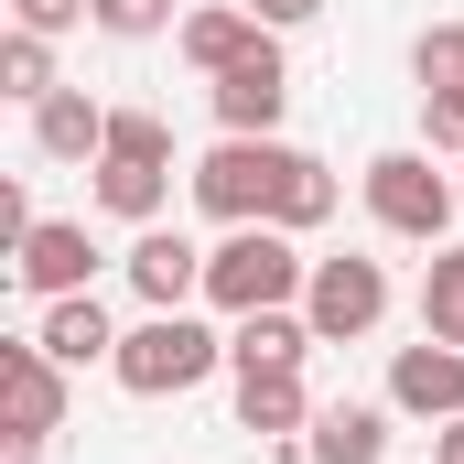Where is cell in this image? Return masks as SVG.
<instances>
[{
  "mask_svg": "<svg viewBox=\"0 0 464 464\" xmlns=\"http://www.w3.org/2000/svg\"><path fill=\"white\" fill-rule=\"evenodd\" d=\"M411 87H421V98L464 87V22H432V33L411 44Z\"/></svg>",
  "mask_w": 464,
  "mask_h": 464,
  "instance_id": "19",
  "label": "cell"
},
{
  "mask_svg": "<svg viewBox=\"0 0 464 464\" xmlns=\"http://www.w3.org/2000/svg\"><path fill=\"white\" fill-rule=\"evenodd\" d=\"M389 411L400 421H464V346L421 335V346L389 356Z\"/></svg>",
  "mask_w": 464,
  "mask_h": 464,
  "instance_id": "10",
  "label": "cell"
},
{
  "mask_svg": "<svg viewBox=\"0 0 464 464\" xmlns=\"http://www.w3.org/2000/svg\"><path fill=\"white\" fill-rule=\"evenodd\" d=\"M237 432H259V443H303V432H314V389H303V367H237Z\"/></svg>",
  "mask_w": 464,
  "mask_h": 464,
  "instance_id": "12",
  "label": "cell"
},
{
  "mask_svg": "<svg viewBox=\"0 0 464 464\" xmlns=\"http://www.w3.org/2000/svg\"><path fill=\"white\" fill-rule=\"evenodd\" d=\"M227 367V335L206 324V314H140L130 335H119L109 378L130 389V400H184V389H206Z\"/></svg>",
  "mask_w": 464,
  "mask_h": 464,
  "instance_id": "2",
  "label": "cell"
},
{
  "mask_svg": "<svg viewBox=\"0 0 464 464\" xmlns=\"http://www.w3.org/2000/svg\"><path fill=\"white\" fill-rule=\"evenodd\" d=\"M421 335L464 346V248H432L421 259Z\"/></svg>",
  "mask_w": 464,
  "mask_h": 464,
  "instance_id": "17",
  "label": "cell"
},
{
  "mask_svg": "<svg viewBox=\"0 0 464 464\" xmlns=\"http://www.w3.org/2000/svg\"><path fill=\"white\" fill-rule=\"evenodd\" d=\"M206 109H217V130H237V140H281V109H292V54H281V33H270L248 65L206 76Z\"/></svg>",
  "mask_w": 464,
  "mask_h": 464,
  "instance_id": "6",
  "label": "cell"
},
{
  "mask_svg": "<svg viewBox=\"0 0 464 464\" xmlns=\"http://www.w3.org/2000/svg\"><path fill=\"white\" fill-rule=\"evenodd\" d=\"M44 356H65V367H109L119 356V324H109V303L98 292H65V303H44Z\"/></svg>",
  "mask_w": 464,
  "mask_h": 464,
  "instance_id": "15",
  "label": "cell"
},
{
  "mask_svg": "<svg viewBox=\"0 0 464 464\" xmlns=\"http://www.w3.org/2000/svg\"><path fill=\"white\" fill-rule=\"evenodd\" d=\"M314 346H324V335L303 324V303H281V314H237V324H227V367H303Z\"/></svg>",
  "mask_w": 464,
  "mask_h": 464,
  "instance_id": "16",
  "label": "cell"
},
{
  "mask_svg": "<svg viewBox=\"0 0 464 464\" xmlns=\"http://www.w3.org/2000/svg\"><path fill=\"white\" fill-rule=\"evenodd\" d=\"M259 44H270V22H259L248 0H195V11L173 22V54H184L195 76H227V65L259 54Z\"/></svg>",
  "mask_w": 464,
  "mask_h": 464,
  "instance_id": "11",
  "label": "cell"
},
{
  "mask_svg": "<svg viewBox=\"0 0 464 464\" xmlns=\"http://www.w3.org/2000/svg\"><path fill=\"white\" fill-rule=\"evenodd\" d=\"M432 464H464V421H432Z\"/></svg>",
  "mask_w": 464,
  "mask_h": 464,
  "instance_id": "25",
  "label": "cell"
},
{
  "mask_svg": "<svg viewBox=\"0 0 464 464\" xmlns=\"http://www.w3.org/2000/svg\"><path fill=\"white\" fill-rule=\"evenodd\" d=\"M76 22H98V0H11V33H76Z\"/></svg>",
  "mask_w": 464,
  "mask_h": 464,
  "instance_id": "21",
  "label": "cell"
},
{
  "mask_svg": "<svg viewBox=\"0 0 464 464\" xmlns=\"http://www.w3.org/2000/svg\"><path fill=\"white\" fill-rule=\"evenodd\" d=\"M324 217H335V173H324V162H314V173H303V195H292V217H281V227L303 237V227H324Z\"/></svg>",
  "mask_w": 464,
  "mask_h": 464,
  "instance_id": "23",
  "label": "cell"
},
{
  "mask_svg": "<svg viewBox=\"0 0 464 464\" xmlns=\"http://www.w3.org/2000/svg\"><path fill=\"white\" fill-rule=\"evenodd\" d=\"M303 281H314V259L292 248V227H227L206 248V303L217 314H281V303H303Z\"/></svg>",
  "mask_w": 464,
  "mask_h": 464,
  "instance_id": "3",
  "label": "cell"
},
{
  "mask_svg": "<svg viewBox=\"0 0 464 464\" xmlns=\"http://www.w3.org/2000/svg\"><path fill=\"white\" fill-rule=\"evenodd\" d=\"M303 464H389V400H324L303 432Z\"/></svg>",
  "mask_w": 464,
  "mask_h": 464,
  "instance_id": "13",
  "label": "cell"
},
{
  "mask_svg": "<svg viewBox=\"0 0 464 464\" xmlns=\"http://www.w3.org/2000/svg\"><path fill=\"white\" fill-rule=\"evenodd\" d=\"M0 432H11V443L65 432V356H44V335L0 346Z\"/></svg>",
  "mask_w": 464,
  "mask_h": 464,
  "instance_id": "7",
  "label": "cell"
},
{
  "mask_svg": "<svg viewBox=\"0 0 464 464\" xmlns=\"http://www.w3.org/2000/svg\"><path fill=\"white\" fill-rule=\"evenodd\" d=\"M0 98H22V109L54 98V44H44V33H11V44H0Z\"/></svg>",
  "mask_w": 464,
  "mask_h": 464,
  "instance_id": "18",
  "label": "cell"
},
{
  "mask_svg": "<svg viewBox=\"0 0 464 464\" xmlns=\"http://www.w3.org/2000/svg\"><path fill=\"white\" fill-rule=\"evenodd\" d=\"M33 151H44V162H98V151H109V109H98L87 87H54V98L33 109Z\"/></svg>",
  "mask_w": 464,
  "mask_h": 464,
  "instance_id": "14",
  "label": "cell"
},
{
  "mask_svg": "<svg viewBox=\"0 0 464 464\" xmlns=\"http://www.w3.org/2000/svg\"><path fill=\"white\" fill-rule=\"evenodd\" d=\"M0 464H44V443H11V454H0Z\"/></svg>",
  "mask_w": 464,
  "mask_h": 464,
  "instance_id": "26",
  "label": "cell"
},
{
  "mask_svg": "<svg viewBox=\"0 0 464 464\" xmlns=\"http://www.w3.org/2000/svg\"><path fill=\"white\" fill-rule=\"evenodd\" d=\"M303 324H314L324 346L378 335V324H389V270H378V259H356V248L314 259V281H303Z\"/></svg>",
  "mask_w": 464,
  "mask_h": 464,
  "instance_id": "5",
  "label": "cell"
},
{
  "mask_svg": "<svg viewBox=\"0 0 464 464\" xmlns=\"http://www.w3.org/2000/svg\"><path fill=\"white\" fill-rule=\"evenodd\" d=\"M303 173H314V151L217 130V151H206L184 184H195V206H206L217 227H281V217H292V195H303Z\"/></svg>",
  "mask_w": 464,
  "mask_h": 464,
  "instance_id": "1",
  "label": "cell"
},
{
  "mask_svg": "<svg viewBox=\"0 0 464 464\" xmlns=\"http://www.w3.org/2000/svg\"><path fill=\"white\" fill-rule=\"evenodd\" d=\"M11 281H22L33 303L98 292V237H87V217H33V237L11 248Z\"/></svg>",
  "mask_w": 464,
  "mask_h": 464,
  "instance_id": "8",
  "label": "cell"
},
{
  "mask_svg": "<svg viewBox=\"0 0 464 464\" xmlns=\"http://www.w3.org/2000/svg\"><path fill=\"white\" fill-rule=\"evenodd\" d=\"M119 270H130V292H140L151 314H195V303H206V248L184 227H140Z\"/></svg>",
  "mask_w": 464,
  "mask_h": 464,
  "instance_id": "9",
  "label": "cell"
},
{
  "mask_svg": "<svg viewBox=\"0 0 464 464\" xmlns=\"http://www.w3.org/2000/svg\"><path fill=\"white\" fill-rule=\"evenodd\" d=\"M173 22H184L173 0H98V33H109V44H151V33H173Z\"/></svg>",
  "mask_w": 464,
  "mask_h": 464,
  "instance_id": "20",
  "label": "cell"
},
{
  "mask_svg": "<svg viewBox=\"0 0 464 464\" xmlns=\"http://www.w3.org/2000/svg\"><path fill=\"white\" fill-rule=\"evenodd\" d=\"M421 140L464 162V87H443V98H421Z\"/></svg>",
  "mask_w": 464,
  "mask_h": 464,
  "instance_id": "22",
  "label": "cell"
},
{
  "mask_svg": "<svg viewBox=\"0 0 464 464\" xmlns=\"http://www.w3.org/2000/svg\"><path fill=\"white\" fill-rule=\"evenodd\" d=\"M367 217L389 237H411V248H443V227L464 217V195L432 173V151H378L367 162Z\"/></svg>",
  "mask_w": 464,
  "mask_h": 464,
  "instance_id": "4",
  "label": "cell"
},
{
  "mask_svg": "<svg viewBox=\"0 0 464 464\" xmlns=\"http://www.w3.org/2000/svg\"><path fill=\"white\" fill-rule=\"evenodd\" d=\"M248 11H259V22H270V33H303V22H314V11H324V0H248Z\"/></svg>",
  "mask_w": 464,
  "mask_h": 464,
  "instance_id": "24",
  "label": "cell"
}]
</instances>
